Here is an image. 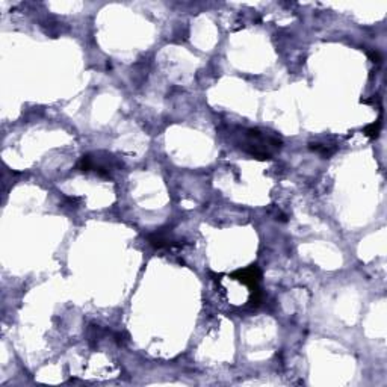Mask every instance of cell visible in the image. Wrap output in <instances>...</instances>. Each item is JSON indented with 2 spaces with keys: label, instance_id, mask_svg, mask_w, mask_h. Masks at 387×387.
<instances>
[{
  "label": "cell",
  "instance_id": "obj_1",
  "mask_svg": "<svg viewBox=\"0 0 387 387\" xmlns=\"http://www.w3.org/2000/svg\"><path fill=\"white\" fill-rule=\"evenodd\" d=\"M237 145L256 159H271L281 148V141L260 129H242L237 133Z\"/></svg>",
  "mask_w": 387,
  "mask_h": 387
},
{
  "label": "cell",
  "instance_id": "obj_2",
  "mask_svg": "<svg viewBox=\"0 0 387 387\" xmlns=\"http://www.w3.org/2000/svg\"><path fill=\"white\" fill-rule=\"evenodd\" d=\"M102 153L94 154H85L78 163V168L80 171H95L97 174L103 177H110L114 171L121 167V163L118 162L114 156L105 153V158H100Z\"/></svg>",
  "mask_w": 387,
  "mask_h": 387
},
{
  "label": "cell",
  "instance_id": "obj_3",
  "mask_svg": "<svg viewBox=\"0 0 387 387\" xmlns=\"http://www.w3.org/2000/svg\"><path fill=\"white\" fill-rule=\"evenodd\" d=\"M232 277L235 280H239L244 285H247L251 290V303L255 306H259L260 301H262V294H260L259 283H260V271L257 266H248L245 270L236 271L232 274Z\"/></svg>",
  "mask_w": 387,
  "mask_h": 387
},
{
  "label": "cell",
  "instance_id": "obj_4",
  "mask_svg": "<svg viewBox=\"0 0 387 387\" xmlns=\"http://www.w3.org/2000/svg\"><path fill=\"white\" fill-rule=\"evenodd\" d=\"M148 241H150L154 248H171L178 245V242L168 232H156L148 237Z\"/></svg>",
  "mask_w": 387,
  "mask_h": 387
},
{
  "label": "cell",
  "instance_id": "obj_5",
  "mask_svg": "<svg viewBox=\"0 0 387 387\" xmlns=\"http://www.w3.org/2000/svg\"><path fill=\"white\" fill-rule=\"evenodd\" d=\"M379 126H382V123L377 121V126H375V124H372V126H369V128H368L366 130H364V132H366V135H368V137H372V138H374V137H378Z\"/></svg>",
  "mask_w": 387,
  "mask_h": 387
}]
</instances>
